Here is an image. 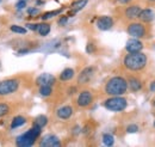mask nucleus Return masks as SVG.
I'll use <instances>...</instances> for the list:
<instances>
[{
	"label": "nucleus",
	"instance_id": "obj_1",
	"mask_svg": "<svg viewBox=\"0 0 155 147\" xmlns=\"http://www.w3.org/2000/svg\"><path fill=\"white\" fill-rule=\"evenodd\" d=\"M148 59L147 55L143 54L142 52H136V53H129L127 54L124 60H123V65L127 70L129 71H142L146 66H147Z\"/></svg>",
	"mask_w": 155,
	"mask_h": 147
},
{
	"label": "nucleus",
	"instance_id": "obj_2",
	"mask_svg": "<svg viewBox=\"0 0 155 147\" xmlns=\"http://www.w3.org/2000/svg\"><path fill=\"white\" fill-rule=\"evenodd\" d=\"M127 91L128 81L123 77H114L105 85V92L110 96H122Z\"/></svg>",
	"mask_w": 155,
	"mask_h": 147
},
{
	"label": "nucleus",
	"instance_id": "obj_3",
	"mask_svg": "<svg viewBox=\"0 0 155 147\" xmlns=\"http://www.w3.org/2000/svg\"><path fill=\"white\" fill-rule=\"evenodd\" d=\"M41 132H42V128L34 125L31 128L29 129L26 133L19 135L17 139H16V144L20 147H29L32 146L36 141V139L41 135Z\"/></svg>",
	"mask_w": 155,
	"mask_h": 147
},
{
	"label": "nucleus",
	"instance_id": "obj_4",
	"mask_svg": "<svg viewBox=\"0 0 155 147\" xmlns=\"http://www.w3.org/2000/svg\"><path fill=\"white\" fill-rule=\"evenodd\" d=\"M103 105L107 110L119 112V111L125 110V108L128 107V101L125 98H123L122 96H111L103 103Z\"/></svg>",
	"mask_w": 155,
	"mask_h": 147
},
{
	"label": "nucleus",
	"instance_id": "obj_5",
	"mask_svg": "<svg viewBox=\"0 0 155 147\" xmlns=\"http://www.w3.org/2000/svg\"><path fill=\"white\" fill-rule=\"evenodd\" d=\"M18 87H19V80L15 78H8L0 81V97L8 96L17 92Z\"/></svg>",
	"mask_w": 155,
	"mask_h": 147
},
{
	"label": "nucleus",
	"instance_id": "obj_6",
	"mask_svg": "<svg viewBox=\"0 0 155 147\" xmlns=\"http://www.w3.org/2000/svg\"><path fill=\"white\" fill-rule=\"evenodd\" d=\"M127 32L131 37L142 38V37L146 36L147 30H146V26L142 23H130L128 29H127Z\"/></svg>",
	"mask_w": 155,
	"mask_h": 147
},
{
	"label": "nucleus",
	"instance_id": "obj_7",
	"mask_svg": "<svg viewBox=\"0 0 155 147\" xmlns=\"http://www.w3.org/2000/svg\"><path fill=\"white\" fill-rule=\"evenodd\" d=\"M93 102V94L92 92L88 90H84L79 93L77 99V104L80 108H87L88 105H91Z\"/></svg>",
	"mask_w": 155,
	"mask_h": 147
},
{
	"label": "nucleus",
	"instance_id": "obj_8",
	"mask_svg": "<svg viewBox=\"0 0 155 147\" xmlns=\"http://www.w3.org/2000/svg\"><path fill=\"white\" fill-rule=\"evenodd\" d=\"M114 26V19L110 16H101L97 20V28L101 31H107Z\"/></svg>",
	"mask_w": 155,
	"mask_h": 147
},
{
	"label": "nucleus",
	"instance_id": "obj_9",
	"mask_svg": "<svg viewBox=\"0 0 155 147\" xmlns=\"http://www.w3.org/2000/svg\"><path fill=\"white\" fill-rule=\"evenodd\" d=\"M55 83H56V78L50 73H42L36 79V85L38 86H43V85L53 86Z\"/></svg>",
	"mask_w": 155,
	"mask_h": 147
},
{
	"label": "nucleus",
	"instance_id": "obj_10",
	"mask_svg": "<svg viewBox=\"0 0 155 147\" xmlns=\"http://www.w3.org/2000/svg\"><path fill=\"white\" fill-rule=\"evenodd\" d=\"M61 145L60 140L56 135L53 134H48L45 136H43V139L39 142V146L42 147H58Z\"/></svg>",
	"mask_w": 155,
	"mask_h": 147
},
{
	"label": "nucleus",
	"instance_id": "obj_11",
	"mask_svg": "<svg viewBox=\"0 0 155 147\" xmlns=\"http://www.w3.org/2000/svg\"><path fill=\"white\" fill-rule=\"evenodd\" d=\"M94 75V67H86L81 71V73L78 77V83L79 84H87L92 77Z\"/></svg>",
	"mask_w": 155,
	"mask_h": 147
},
{
	"label": "nucleus",
	"instance_id": "obj_12",
	"mask_svg": "<svg viewBox=\"0 0 155 147\" xmlns=\"http://www.w3.org/2000/svg\"><path fill=\"white\" fill-rule=\"evenodd\" d=\"M125 49H127V52L128 53H136V52H141L142 49H143V44H142V42L140 41V39H137V38H130L128 42H127V44H125Z\"/></svg>",
	"mask_w": 155,
	"mask_h": 147
},
{
	"label": "nucleus",
	"instance_id": "obj_13",
	"mask_svg": "<svg viewBox=\"0 0 155 147\" xmlns=\"http://www.w3.org/2000/svg\"><path fill=\"white\" fill-rule=\"evenodd\" d=\"M56 115H58V118H61V120H68L73 115V108L71 105H63V107H61V108L58 109Z\"/></svg>",
	"mask_w": 155,
	"mask_h": 147
},
{
	"label": "nucleus",
	"instance_id": "obj_14",
	"mask_svg": "<svg viewBox=\"0 0 155 147\" xmlns=\"http://www.w3.org/2000/svg\"><path fill=\"white\" fill-rule=\"evenodd\" d=\"M137 18H140V20L143 23H150L155 18V13L150 9H144V10H141Z\"/></svg>",
	"mask_w": 155,
	"mask_h": 147
},
{
	"label": "nucleus",
	"instance_id": "obj_15",
	"mask_svg": "<svg viewBox=\"0 0 155 147\" xmlns=\"http://www.w3.org/2000/svg\"><path fill=\"white\" fill-rule=\"evenodd\" d=\"M141 7H140V5H131V6H128L127 9H125V17L128 19H135L138 17V15H140V12H141Z\"/></svg>",
	"mask_w": 155,
	"mask_h": 147
},
{
	"label": "nucleus",
	"instance_id": "obj_16",
	"mask_svg": "<svg viewBox=\"0 0 155 147\" xmlns=\"http://www.w3.org/2000/svg\"><path fill=\"white\" fill-rule=\"evenodd\" d=\"M127 81H128V87L133 92H137L142 89V83H141V80H140L138 78H136V77H130Z\"/></svg>",
	"mask_w": 155,
	"mask_h": 147
},
{
	"label": "nucleus",
	"instance_id": "obj_17",
	"mask_svg": "<svg viewBox=\"0 0 155 147\" xmlns=\"http://www.w3.org/2000/svg\"><path fill=\"white\" fill-rule=\"evenodd\" d=\"M87 1H88V0H77V1H74V2L72 4V10H73V11L69 13V16H72V15L77 13L78 11L82 10V9L87 5Z\"/></svg>",
	"mask_w": 155,
	"mask_h": 147
},
{
	"label": "nucleus",
	"instance_id": "obj_18",
	"mask_svg": "<svg viewBox=\"0 0 155 147\" xmlns=\"http://www.w3.org/2000/svg\"><path fill=\"white\" fill-rule=\"evenodd\" d=\"M74 70L73 68H66V70H63L61 74H60V79L62 80V81H67V80H71L73 77H74Z\"/></svg>",
	"mask_w": 155,
	"mask_h": 147
},
{
	"label": "nucleus",
	"instance_id": "obj_19",
	"mask_svg": "<svg viewBox=\"0 0 155 147\" xmlns=\"http://www.w3.org/2000/svg\"><path fill=\"white\" fill-rule=\"evenodd\" d=\"M25 123H26V118L25 117H23V116H16V117H13V120L11 122V129L21 127Z\"/></svg>",
	"mask_w": 155,
	"mask_h": 147
},
{
	"label": "nucleus",
	"instance_id": "obj_20",
	"mask_svg": "<svg viewBox=\"0 0 155 147\" xmlns=\"http://www.w3.org/2000/svg\"><path fill=\"white\" fill-rule=\"evenodd\" d=\"M37 31H38V34L41 35V36H47V35L50 32V24H48V23L38 24Z\"/></svg>",
	"mask_w": 155,
	"mask_h": 147
},
{
	"label": "nucleus",
	"instance_id": "obj_21",
	"mask_svg": "<svg viewBox=\"0 0 155 147\" xmlns=\"http://www.w3.org/2000/svg\"><path fill=\"white\" fill-rule=\"evenodd\" d=\"M34 125L38 126V127H41V128L45 127V126L48 125V117H47V116H44V115H39V116H37V117L35 118Z\"/></svg>",
	"mask_w": 155,
	"mask_h": 147
},
{
	"label": "nucleus",
	"instance_id": "obj_22",
	"mask_svg": "<svg viewBox=\"0 0 155 147\" xmlns=\"http://www.w3.org/2000/svg\"><path fill=\"white\" fill-rule=\"evenodd\" d=\"M103 144L105 146H112L115 144V138L114 135L106 133V134H103Z\"/></svg>",
	"mask_w": 155,
	"mask_h": 147
},
{
	"label": "nucleus",
	"instance_id": "obj_23",
	"mask_svg": "<svg viewBox=\"0 0 155 147\" xmlns=\"http://www.w3.org/2000/svg\"><path fill=\"white\" fill-rule=\"evenodd\" d=\"M51 93H53L51 86H49V85L39 86V94H41V96H43V97H49Z\"/></svg>",
	"mask_w": 155,
	"mask_h": 147
},
{
	"label": "nucleus",
	"instance_id": "obj_24",
	"mask_svg": "<svg viewBox=\"0 0 155 147\" xmlns=\"http://www.w3.org/2000/svg\"><path fill=\"white\" fill-rule=\"evenodd\" d=\"M11 31H13V32H16V34H26V29L25 28H23V26H19V25H11Z\"/></svg>",
	"mask_w": 155,
	"mask_h": 147
},
{
	"label": "nucleus",
	"instance_id": "obj_25",
	"mask_svg": "<svg viewBox=\"0 0 155 147\" xmlns=\"http://www.w3.org/2000/svg\"><path fill=\"white\" fill-rule=\"evenodd\" d=\"M10 112V107L5 103H0V117L6 116Z\"/></svg>",
	"mask_w": 155,
	"mask_h": 147
},
{
	"label": "nucleus",
	"instance_id": "obj_26",
	"mask_svg": "<svg viewBox=\"0 0 155 147\" xmlns=\"http://www.w3.org/2000/svg\"><path fill=\"white\" fill-rule=\"evenodd\" d=\"M61 12V10H56V11H50V12H45L43 16H42V19L43 20H47V19L51 18V17H54V16H56Z\"/></svg>",
	"mask_w": 155,
	"mask_h": 147
},
{
	"label": "nucleus",
	"instance_id": "obj_27",
	"mask_svg": "<svg viewBox=\"0 0 155 147\" xmlns=\"http://www.w3.org/2000/svg\"><path fill=\"white\" fill-rule=\"evenodd\" d=\"M127 132L128 133H137L138 132V126L137 125H129L127 127Z\"/></svg>",
	"mask_w": 155,
	"mask_h": 147
},
{
	"label": "nucleus",
	"instance_id": "obj_28",
	"mask_svg": "<svg viewBox=\"0 0 155 147\" xmlns=\"http://www.w3.org/2000/svg\"><path fill=\"white\" fill-rule=\"evenodd\" d=\"M26 28L32 30V31H37V28H38V24H32V23H28L26 24Z\"/></svg>",
	"mask_w": 155,
	"mask_h": 147
},
{
	"label": "nucleus",
	"instance_id": "obj_29",
	"mask_svg": "<svg viewBox=\"0 0 155 147\" xmlns=\"http://www.w3.org/2000/svg\"><path fill=\"white\" fill-rule=\"evenodd\" d=\"M94 50H96L94 44H93V43H88V44H87V48H86V52H87L88 54H91V53H93Z\"/></svg>",
	"mask_w": 155,
	"mask_h": 147
},
{
	"label": "nucleus",
	"instance_id": "obj_30",
	"mask_svg": "<svg viewBox=\"0 0 155 147\" xmlns=\"http://www.w3.org/2000/svg\"><path fill=\"white\" fill-rule=\"evenodd\" d=\"M28 13H29L30 16H36V15L39 13V10L38 9H29V10H28Z\"/></svg>",
	"mask_w": 155,
	"mask_h": 147
},
{
	"label": "nucleus",
	"instance_id": "obj_31",
	"mask_svg": "<svg viewBox=\"0 0 155 147\" xmlns=\"http://www.w3.org/2000/svg\"><path fill=\"white\" fill-rule=\"evenodd\" d=\"M26 6V2L24 1V0H20V1H18L17 4H16V7L18 9V10H21V9H24Z\"/></svg>",
	"mask_w": 155,
	"mask_h": 147
},
{
	"label": "nucleus",
	"instance_id": "obj_32",
	"mask_svg": "<svg viewBox=\"0 0 155 147\" xmlns=\"http://www.w3.org/2000/svg\"><path fill=\"white\" fill-rule=\"evenodd\" d=\"M67 22H68V17L63 16V17H61V18L58 19V25H66Z\"/></svg>",
	"mask_w": 155,
	"mask_h": 147
},
{
	"label": "nucleus",
	"instance_id": "obj_33",
	"mask_svg": "<svg viewBox=\"0 0 155 147\" xmlns=\"http://www.w3.org/2000/svg\"><path fill=\"white\" fill-rule=\"evenodd\" d=\"M149 90H150V92H155V80L149 84Z\"/></svg>",
	"mask_w": 155,
	"mask_h": 147
},
{
	"label": "nucleus",
	"instance_id": "obj_34",
	"mask_svg": "<svg viewBox=\"0 0 155 147\" xmlns=\"http://www.w3.org/2000/svg\"><path fill=\"white\" fill-rule=\"evenodd\" d=\"M118 2H120V4H128V2H130L131 0H117Z\"/></svg>",
	"mask_w": 155,
	"mask_h": 147
},
{
	"label": "nucleus",
	"instance_id": "obj_35",
	"mask_svg": "<svg viewBox=\"0 0 155 147\" xmlns=\"http://www.w3.org/2000/svg\"><path fill=\"white\" fill-rule=\"evenodd\" d=\"M36 4H37V5H43V4H44V1H43V0H37V1H36Z\"/></svg>",
	"mask_w": 155,
	"mask_h": 147
},
{
	"label": "nucleus",
	"instance_id": "obj_36",
	"mask_svg": "<svg viewBox=\"0 0 155 147\" xmlns=\"http://www.w3.org/2000/svg\"><path fill=\"white\" fill-rule=\"evenodd\" d=\"M153 105L155 107V99H154V102H153Z\"/></svg>",
	"mask_w": 155,
	"mask_h": 147
},
{
	"label": "nucleus",
	"instance_id": "obj_37",
	"mask_svg": "<svg viewBox=\"0 0 155 147\" xmlns=\"http://www.w3.org/2000/svg\"><path fill=\"white\" fill-rule=\"evenodd\" d=\"M149 1H155V0H149Z\"/></svg>",
	"mask_w": 155,
	"mask_h": 147
},
{
	"label": "nucleus",
	"instance_id": "obj_38",
	"mask_svg": "<svg viewBox=\"0 0 155 147\" xmlns=\"http://www.w3.org/2000/svg\"><path fill=\"white\" fill-rule=\"evenodd\" d=\"M154 128H155V121H154Z\"/></svg>",
	"mask_w": 155,
	"mask_h": 147
},
{
	"label": "nucleus",
	"instance_id": "obj_39",
	"mask_svg": "<svg viewBox=\"0 0 155 147\" xmlns=\"http://www.w3.org/2000/svg\"><path fill=\"white\" fill-rule=\"evenodd\" d=\"M0 2H1V0H0Z\"/></svg>",
	"mask_w": 155,
	"mask_h": 147
}]
</instances>
